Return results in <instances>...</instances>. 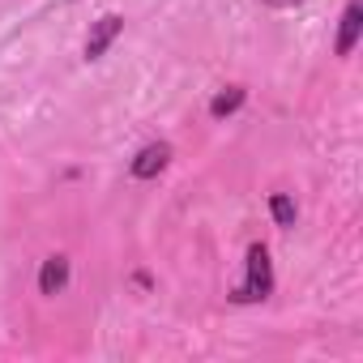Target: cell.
I'll return each mask as SVG.
<instances>
[{
    "label": "cell",
    "instance_id": "obj_7",
    "mask_svg": "<svg viewBox=\"0 0 363 363\" xmlns=\"http://www.w3.org/2000/svg\"><path fill=\"white\" fill-rule=\"evenodd\" d=\"M269 210H274V218H278V227H295V201H291L286 193H278V197L269 201Z\"/></svg>",
    "mask_w": 363,
    "mask_h": 363
},
{
    "label": "cell",
    "instance_id": "obj_1",
    "mask_svg": "<svg viewBox=\"0 0 363 363\" xmlns=\"http://www.w3.org/2000/svg\"><path fill=\"white\" fill-rule=\"evenodd\" d=\"M269 291H274L269 252H265V244H252V248H248V278H244V286L235 291V299H240V303H257V299H265Z\"/></svg>",
    "mask_w": 363,
    "mask_h": 363
},
{
    "label": "cell",
    "instance_id": "obj_4",
    "mask_svg": "<svg viewBox=\"0 0 363 363\" xmlns=\"http://www.w3.org/2000/svg\"><path fill=\"white\" fill-rule=\"evenodd\" d=\"M359 30H363V9H359V0H350L346 13H342V30H337V56H350L354 52Z\"/></svg>",
    "mask_w": 363,
    "mask_h": 363
},
{
    "label": "cell",
    "instance_id": "obj_8",
    "mask_svg": "<svg viewBox=\"0 0 363 363\" xmlns=\"http://www.w3.org/2000/svg\"><path fill=\"white\" fill-rule=\"evenodd\" d=\"M269 9H286V5H299V0H265Z\"/></svg>",
    "mask_w": 363,
    "mask_h": 363
},
{
    "label": "cell",
    "instance_id": "obj_2",
    "mask_svg": "<svg viewBox=\"0 0 363 363\" xmlns=\"http://www.w3.org/2000/svg\"><path fill=\"white\" fill-rule=\"evenodd\" d=\"M124 30V22L120 18H99L94 26H90V39H86V60H99L111 43H116V35Z\"/></svg>",
    "mask_w": 363,
    "mask_h": 363
},
{
    "label": "cell",
    "instance_id": "obj_5",
    "mask_svg": "<svg viewBox=\"0 0 363 363\" xmlns=\"http://www.w3.org/2000/svg\"><path fill=\"white\" fill-rule=\"evenodd\" d=\"M69 286V261L65 257H48L43 269H39V291L43 295H60Z\"/></svg>",
    "mask_w": 363,
    "mask_h": 363
},
{
    "label": "cell",
    "instance_id": "obj_6",
    "mask_svg": "<svg viewBox=\"0 0 363 363\" xmlns=\"http://www.w3.org/2000/svg\"><path fill=\"white\" fill-rule=\"evenodd\" d=\"M240 103H244V90H240V86H231V90H223V94L210 103V116H218V120H223V116L240 111Z\"/></svg>",
    "mask_w": 363,
    "mask_h": 363
},
{
    "label": "cell",
    "instance_id": "obj_3",
    "mask_svg": "<svg viewBox=\"0 0 363 363\" xmlns=\"http://www.w3.org/2000/svg\"><path fill=\"white\" fill-rule=\"evenodd\" d=\"M167 162H171V145L154 141V145H145V150L133 158V175H137V179H154V175H158Z\"/></svg>",
    "mask_w": 363,
    "mask_h": 363
}]
</instances>
